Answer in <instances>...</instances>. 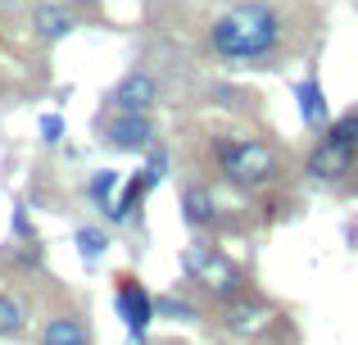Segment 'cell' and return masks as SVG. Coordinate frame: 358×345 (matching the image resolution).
<instances>
[{"instance_id": "obj_1", "label": "cell", "mask_w": 358, "mask_h": 345, "mask_svg": "<svg viewBox=\"0 0 358 345\" xmlns=\"http://www.w3.org/2000/svg\"><path fill=\"white\" fill-rule=\"evenodd\" d=\"M209 50L231 69H272L286 50V14L272 0H241L209 23Z\"/></svg>"}, {"instance_id": "obj_2", "label": "cell", "mask_w": 358, "mask_h": 345, "mask_svg": "<svg viewBox=\"0 0 358 345\" xmlns=\"http://www.w3.org/2000/svg\"><path fill=\"white\" fill-rule=\"evenodd\" d=\"M213 164L231 186H268L281 173V155L259 136H222L213 141Z\"/></svg>"}, {"instance_id": "obj_3", "label": "cell", "mask_w": 358, "mask_h": 345, "mask_svg": "<svg viewBox=\"0 0 358 345\" xmlns=\"http://www.w3.org/2000/svg\"><path fill=\"white\" fill-rule=\"evenodd\" d=\"M358 164V109H350V114H341L336 123L322 127V141L308 150L304 160V173L313 177V182H345V177L354 173Z\"/></svg>"}, {"instance_id": "obj_4", "label": "cell", "mask_w": 358, "mask_h": 345, "mask_svg": "<svg viewBox=\"0 0 358 345\" xmlns=\"http://www.w3.org/2000/svg\"><path fill=\"white\" fill-rule=\"evenodd\" d=\"M182 273L191 277V282H200L213 300H231V295L245 291L241 264H236V259H227L218 246H204V241H195V246L182 250Z\"/></svg>"}, {"instance_id": "obj_5", "label": "cell", "mask_w": 358, "mask_h": 345, "mask_svg": "<svg viewBox=\"0 0 358 345\" xmlns=\"http://www.w3.org/2000/svg\"><path fill=\"white\" fill-rule=\"evenodd\" d=\"M114 309H118L122 328H127V341H145V328L155 323V295L145 291V282H136V277H118Z\"/></svg>"}, {"instance_id": "obj_6", "label": "cell", "mask_w": 358, "mask_h": 345, "mask_svg": "<svg viewBox=\"0 0 358 345\" xmlns=\"http://www.w3.org/2000/svg\"><path fill=\"white\" fill-rule=\"evenodd\" d=\"M277 323V314H272L268 300H254V295H231V300H222V328L231 332V337L250 341V337H263V332Z\"/></svg>"}, {"instance_id": "obj_7", "label": "cell", "mask_w": 358, "mask_h": 345, "mask_svg": "<svg viewBox=\"0 0 358 345\" xmlns=\"http://www.w3.org/2000/svg\"><path fill=\"white\" fill-rule=\"evenodd\" d=\"M100 141L118 155H141L145 146H155V123L150 114H109L100 123Z\"/></svg>"}, {"instance_id": "obj_8", "label": "cell", "mask_w": 358, "mask_h": 345, "mask_svg": "<svg viewBox=\"0 0 358 345\" xmlns=\"http://www.w3.org/2000/svg\"><path fill=\"white\" fill-rule=\"evenodd\" d=\"M155 100H159V82H155V73L131 69L127 78H122L118 87L105 96V109H109V114H150V105H155Z\"/></svg>"}, {"instance_id": "obj_9", "label": "cell", "mask_w": 358, "mask_h": 345, "mask_svg": "<svg viewBox=\"0 0 358 345\" xmlns=\"http://www.w3.org/2000/svg\"><path fill=\"white\" fill-rule=\"evenodd\" d=\"M73 27H78V9H73L69 0H41V5L32 9V32L41 36V41H64Z\"/></svg>"}, {"instance_id": "obj_10", "label": "cell", "mask_w": 358, "mask_h": 345, "mask_svg": "<svg viewBox=\"0 0 358 345\" xmlns=\"http://www.w3.org/2000/svg\"><path fill=\"white\" fill-rule=\"evenodd\" d=\"M295 105H299V118H304L308 132H317V127L331 123V109H327V91H322V78L317 73H308V78L295 82Z\"/></svg>"}, {"instance_id": "obj_11", "label": "cell", "mask_w": 358, "mask_h": 345, "mask_svg": "<svg viewBox=\"0 0 358 345\" xmlns=\"http://www.w3.org/2000/svg\"><path fill=\"white\" fill-rule=\"evenodd\" d=\"M182 218L186 227H209L213 218H218V200H213V186L204 182H191L182 191Z\"/></svg>"}, {"instance_id": "obj_12", "label": "cell", "mask_w": 358, "mask_h": 345, "mask_svg": "<svg viewBox=\"0 0 358 345\" xmlns=\"http://www.w3.org/2000/svg\"><path fill=\"white\" fill-rule=\"evenodd\" d=\"M41 345H91V332L78 314H55L41 328Z\"/></svg>"}, {"instance_id": "obj_13", "label": "cell", "mask_w": 358, "mask_h": 345, "mask_svg": "<svg viewBox=\"0 0 358 345\" xmlns=\"http://www.w3.org/2000/svg\"><path fill=\"white\" fill-rule=\"evenodd\" d=\"M118 186H122V173L118 169H96V173H91V182H87V200L96 204V209H109L114 195H118Z\"/></svg>"}, {"instance_id": "obj_14", "label": "cell", "mask_w": 358, "mask_h": 345, "mask_svg": "<svg viewBox=\"0 0 358 345\" xmlns=\"http://www.w3.org/2000/svg\"><path fill=\"white\" fill-rule=\"evenodd\" d=\"M155 318H177V323H200V309H195L186 295L168 291V295H155Z\"/></svg>"}, {"instance_id": "obj_15", "label": "cell", "mask_w": 358, "mask_h": 345, "mask_svg": "<svg viewBox=\"0 0 358 345\" xmlns=\"http://www.w3.org/2000/svg\"><path fill=\"white\" fill-rule=\"evenodd\" d=\"M27 323H23V304L14 300V295H5L0 291V341H9V337H18Z\"/></svg>"}, {"instance_id": "obj_16", "label": "cell", "mask_w": 358, "mask_h": 345, "mask_svg": "<svg viewBox=\"0 0 358 345\" xmlns=\"http://www.w3.org/2000/svg\"><path fill=\"white\" fill-rule=\"evenodd\" d=\"M73 241H78V255L87 259V264H96V259L109 250V237H105V227H78V237H73Z\"/></svg>"}, {"instance_id": "obj_17", "label": "cell", "mask_w": 358, "mask_h": 345, "mask_svg": "<svg viewBox=\"0 0 358 345\" xmlns=\"http://www.w3.org/2000/svg\"><path fill=\"white\" fill-rule=\"evenodd\" d=\"M59 136H64V118H59V114H41V141L55 146Z\"/></svg>"}, {"instance_id": "obj_18", "label": "cell", "mask_w": 358, "mask_h": 345, "mask_svg": "<svg viewBox=\"0 0 358 345\" xmlns=\"http://www.w3.org/2000/svg\"><path fill=\"white\" fill-rule=\"evenodd\" d=\"M69 5H100V0H69Z\"/></svg>"}, {"instance_id": "obj_19", "label": "cell", "mask_w": 358, "mask_h": 345, "mask_svg": "<svg viewBox=\"0 0 358 345\" xmlns=\"http://www.w3.org/2000/svg\"><path fill=\"white\" fill-rule=\"evenodd\" d=\"M164 345H177V341H164Z\"/></svg>"}]
</instances>
